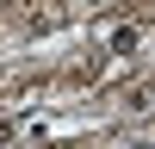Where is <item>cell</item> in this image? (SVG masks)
<instances>
[{"label": "cell", "instance_id": "obj_2", "mask_svg": "<svg viewBox=\"0 0 155 149\" xmlns=\"http://www.w3.org/2000/svg\"><path fill=\"white\" fill-rule=\"evenodd\" d=\"M124 106H130V112H149V106H155V87H130V93H124Z\"/></svg>", "mask_w": 155, "mask_h": 149}, {"label": "cell", "instance_id": "obj_3", "mask_svg": "<svg viewBox=\"0 0 155 149\" xmlns=\"http://www.w3.org/2000/svg\"><path fill=\"white\" fill-rule=\"evenodd\" d=\"M6 143H12V124H0V149H6Z\"/></svg>", "mask_w": 155, "mask_h": 149}, {"label": "cell", "instance_id": "obj_1", "mask_svg": "<svg viewBox=\"0 0 155 149\" xmlns=\"http://www.w3.org/2000/svg\"><path fill=\"white\" fill-rule=\"evenodd\" d=\"M106 44H112V56H137V50H143V31H137V25H118Z\"/></svg>", "mask_w": 155, "mask_h": 149}]
</instances>
